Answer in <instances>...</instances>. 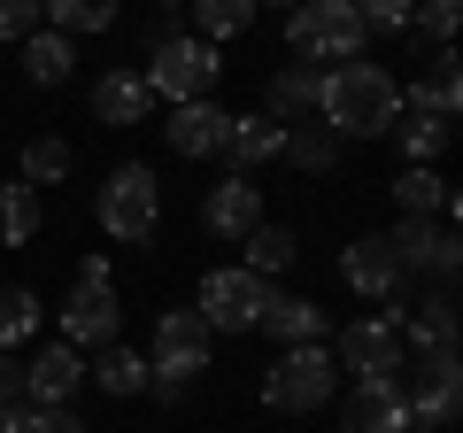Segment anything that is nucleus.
<instances>
[{
    "mask_svg": "<svg viewBox=\"0 0 463 433\" xmlns=\"http://www.w3.org/2000/svg\"><path fill=\"white\" fill-rule=\"evenodd\" d=\"M386 248H394L402 271H425L440 286H456V271H463V240H456L448 216H394L386 225Z\"/></svg>",
    "mask_w": 463,
    "mask_h": 433,
    "instance_id": "10",
    "label": "nucleus"
},
{
    "mask_svg": "<svg viewBox=\"0 0 463 433\" xmlns=\"http://www.w3.org/2000/svg\"><path fill=\"white\" fill-rule=\"evenodd\" d=\"M224 117L232 109H216V101H178L170 109V155H185V163H216V148H224Z\"/></svg>",
    "mask_w": 463,
    "mask_h": 433,
    "instance_id": "17",
    "label": "nucleus"
},
{
    "mask_svg": "<svg viewBox=\"0 0 463 433\" xmlns=\"http://www.w3.org/2000/svg\"><path fill=\"white\" fill-rule=\"evenodd\" d=\"M70 163H78V155H70V140L39 132V140H24V170H16V178H24V186H62Z\"/></svg>",
    "mask_w": 463,
    "mask_h": 433,
    "instance_id": "32",
    "label": "nucleus"
},
{
    "mask_svg": "<svg viewBox=\"0 0 463 433\" xmlns=\"http://www.w3.org/2000/svg\"><path fill=\"white\" fill-rule=\"evenodd\" d=\"M340 395V364H332L325 341H301V349H279V364L263 371V410L270 418H309Z\"/></svg>",
    "mask_w": 463,
    "mask_h": 433,
    "instance_id": "3",
    "label": "nucleus"
},
{
    "mask_svg": "<svg viewBox=\"0 0 463 433\" xmlns=\"http://www.w3.org/2000/svg\"><path fill=\"white\" fill-rule=\"evenodd\" d=\"M39 24H47V16H39V0H0V47H24Z\"/></svg>",
    "mask_w": 463,
    "mask_h": 433,
    "instance_id": "35",
    "label": "nucleus"
},
{
    "mask_svg": "<svg viewBox=\"0 0 463 433\" xmlns=\"http://www.w3.org/2000/svg\"><path fill=\"white\" fill-rule=\"evenodd\" d=\"M39 325H47V310H39L32 286H0V349H24V341H39Z\"/></svg>",
    "mask_w": 463,
    "mask_h": 433,
    "instance_id": "30",
    "label": "nucleus"
},
{
    "mask_svg": "<svg viewBox=\"0 0 463 433\" xmlns=\"http://www.w3.org/2000/svg\"><path fill=\"white\" fill-rule=\"evenodd\" d=\"M93 216H100V233H109L116 248H147L155 225H163V186H155V163H116L109 178H100V194H93Z\"/></svg>",
    "mask_w": 463,
    "mask_h": 433,
    "instance_id": "2",
    "label": "nucleus"
},
{
    "mask_svg": "<svg viewBox=\"0 0 463 433\" xmlns=\"http://www.w3.org/2000/svg\"><path fill=\"white\" fill-rule=\"evenodd\" d=\"M24 78H32V85H47V93H54V85H70V78H78V47H70V32L39 24V32L24 39Z\"/></svg>",
    "mask_w": 463,
    "mask_h": 433,
    "instance_id": "24",
    "label": "nucleus"
},
{
    "mask_svg": "<svg viewBox=\"0 0 463 433\" xmlns=\"http://www.w3.org/2000/svg\"><path fill=\"white\" fill-rule=\"evenodd\" d=\"M255 333H270L279 349H301V341H325L332 333V317H325V302H309V294H270V310H263Z\"/></svg>",
    "mask_w": 463,
    "mask_h": 433,
    "instance_id": "20",
    "label": "nucleus"
},
{
    "mask_svg": "<svg viewBox=\"0 0 463 433\" xmlns=\"http://www.w3.org/2000/svg\"><path fill=\"white\" fill-rule=\"evenodd\" d=\"M139 78H147L155 101H170V109H178V101H209L216 78H224V63H216L209 39H178V32H170L163 47H147V70H139Z\"/></svg>",
    "mask_w": 463,
    "mask_h": 433,
    "instance_id": "7",
    "label": "nucleus"
},
{
    "mask_svg": "<svg viewBox=\"0 0 463 433\" xmlns=\"http://www.w3.org/2000/svg\"><path fill=\"white\" fill-rule=\"evenodd\" d=\"M402 101H417V109H432V117H456V101H463L456 54H448V47H432V70L417 78V93H402Z\"/></svg>",
    "mask_w": 463,
    "mask_h": 433,
    "instance_id": "29",
    "label": "nucleus"
},
{
    "mask_svg": "<svg viewBox=\"0 0 463 433\" xmlns=\"http://www.w3.org/2000/svg\"><path fill=\"white\" fill-rule=\"evenodd\" d=\"M155 8H163V16H178V8H185V0H155Z\"/></svg>",
    "mask_w": 463,
    "mask_h": 433,
    "instance_id": "38",
    "label": "nucleus"
},
{
    "mask_svg": "<svg viewBox=\"0 0 463 433\" xmlns=\"http://www.w3.org/2000/svg\"><path fill=\"white\" fill-rule=\"evenodd\" d=\"M279 163H294V170H309V178H325V170L340 163V140H332L325 124H286V148H279Z\"/></svg>",
    "mask_w": 463,
    "mask_h": 433,
    "instance_id": "28",
    "label": "nucleus"
},
{
    "mask_svg": "<svg viewBox=\"0 0 463 433\" xmlns=\"http://www.w3.org/2000/svg\"><path fill=\"white\" fill-rule=\"evenodd\" d=\"M201 225H209L216 240H248L255 225H263V186L240 178V170H232V178H216L209 194H201Z\"/></svg>",
    "mask_w": 463,
    "mask_h": 433,
    "instance_id": "14",
    "label": "nucleus"
},
{
    "mask_svg": "<svg viewBox=\"0 0 463 433\" xmlns=\"http://www.w3.org/2000/svg\"><path fill=\"white\" fill-rule=\"evenodd\" d=\"M93 117H100V124H116V132H124V124H147V117H155L147 78H139V70H109V78L93 85Z\"/></svg>",
    "mask_w": 463,
    "mask_h": 433,
    "instance_id": "21",
    "label": "nucleus"
},
{
    "mask_svg": "<svg viewBox=\"0 0 463 433\" xmlns=\"http://www.w3.org/2000/svg\"><path fill=\"white\" fill-rule=\"evenodd\" d=\"M209 349H216V333L201 325V310H163L155 317V341H147V380L194 387L209 371Z\"/></svg>",
    "mask_w": 463,
    "mask_h": 433,
    "instance_id": "9",
    "label": "nucleus"
},
{
    "mask_svg": "<svg viewBox=\"0 0 463 433\" xmlns=\"http://www.w3.org/2000/svg\"><path fill=\"white\" fill-rule=\"evenodd\" d=\"M185 16H194V39H209V47H224V39L255 32V0H185Z\"/></svg>",
    "mask_w": 463,
    "mask_h": 433,
    "instance_id": "26",
    "label": "nucleus"
},
{
    "mask_svg": "<svg viewBox=\"0 0 463 433\" xmlns=\"http://www.w3.org/2000/svg\"><path fill=\"white\" fill-rule=\"evenodd\" d=\"M85 387V356L70 349V341H47V349L24 364V402L32 410H47V402H70Z\"/></svg>",
    "mask_w": 463,
    "mask_h": 433,
    "instance_id": "16",
    "label": "nucleus"
},
{
    "mask_svg": "<svg viewBox=\"0 0 463 433\" xmlns=\"http://www.w3.org/2000/svg\"><path fill=\"white\" fill-rule=\"evenodd\" d=\"M332 364L355 371V380H386V371H402V364H410V356H402V325H394V317H355V325H340Z\"/></svg>",
    "mask_w": 463,
    "mask_h": 433,
    "instance_id": "11",
    "label": "nucleus"
},
{
    "mask_svg": "<svg viewBox=\"0 0 463 433\" xmlns=\"http://www.w3.org/2000/svg\"><path fill=\"white\" fill-rule=\"evenodd\" d=\"M255 8H301V0H255Z\"/></svg>",
    "mask_w": 463,
    "mask_h": 433,
    "instance_id": "39",
    "label": "nucleus"
},
{
    "mask_svg": "<svg viewBox=\"0 0 463 433\" xmlns=\"http://www.w3.org/2000/svg\"><path fill=\"white\" fill-rule=\"evenodd\" d=\"M402 402H410V433H448L463 410V371H456V349H432L417 356V371L402 364Z\"/></svg>",
    "mask_w": 463,
    "mask_h": 433,
    "instance_id": "8",
    "label": "nucleus"
},
{
    "mask_svg": "<svg viewBox=\"0 0 463 433\" xmlns=\"http://www.w3.org/2000/svg\"><path fill=\"white\" fill-rule=\"evenodd\" d=\"M340 433H410L402 371H386V380H355V395L340 402Z\"/></svg>",
    "mask_w": 463,
    "mask_h": 433,
    "instance_id": "13",
    "label": "nucleus"
},
{
    "mask_svg": "<svg viewBox=\"0 0 463 433\" xmlns=\"http://www.w3.org/2000/svg\"><path fill=\"white\" fill-rule=\"evenodd\" d=\"M85 380H93L109 402H132V395H147V349H124V341H109V349H93Z\"/></svg>",
    "mask_w": 463,
    "mask_h": 433,
    "instance_id": "22",
    "label": "nucleus"
},
{
    "mask_svg": "<svg viewBox=\"0 0 463 433\" xmlns=\"http://www.w3.org/2000/svg\"><path fill=\"white\" fill-rule=\"evenodd\" d=\"M286 47L301 54V63H355V54L371 47L364 16L347 8V0H301V8H286Z\"/></svg>",
    "mask_w": 463,
    "mask_h": 433,
    "instance_id": "4",
    "label": "nucleus"
},
{
    "mask_svg": "<svg viewBox=\"0 0 463 433\" xmlns=\"http://www.w3.org/2000/svg\"><path fill=\"white\" fill-rule=\"evenodd\" d=\"M317 93H325V70L286 63V70H270V85H263V117L270 124H301V117H317Z\"/></svg>",
    "mask_w": 463,
    "mask_h": 433,
    "instance_id": "18",
    "label": "nucleus"
},
{
    "mask_svg": "<svg viewBox=\"0 0 463 433\" xmlns=\"http://www.w3.org/2000/svg\"><path fill=\"white\" fill-rule=\"evenodd\" d=\"M402 279H410V271L394 264L386 233H355V240L340 248V286H347V294H364V302H394V294H402Z\"/></svg>",
    "mask_w": 463,
    "mask_h": 433,
    "instance_id": "12",
    "label": "nucleus"
},
{
    "mask_svg": "<svg viewBox=\"0 0 463 433\" xmlns=\"http://www.w3.org/2000/svg\"><path fill=\"white\" fill-rule=\"evenodd\" d=\"M116 8H124V0H39V16L54 24V32H109L116 24Z\"/></svg>",
    "mask_w": 463,
    "mask_h": 433,
    "instance_id": "31",
    "label": "nucleus"
},
{
    "mask_svg": "<svg viewBox=\"0 0 463 433\" xmlns=\"http://www.w3.org/2000/svg\"><path fill=\"white\" fill-rule=\"evenodd\" d=\"M116 325H124L116 271H109V255H85L78 279H70V294H62V341H70V349H109Z\"/></svg>",
    "mask_w": 463,
    "mask_h": 433,
    "instance_id": "5",
    "label": "nucleus"
},
{
    "mask_svg": "<svg viewBox=\"0 0 463 433\" xmlns=\"http://www.w3.org/2000/svg\"><path fill=\"white\" fill-rule=\"evenodd\" d=\"M270 294H279V279H255L248 264H224V271H209V279H201L194 310H201V325H209V333H255V325H263V310H270Z\"/></svg>",
    "mask_w": 463,
    "mask_h": 433,
    "instance_id": "6",
    "label": "nucleus"
},
{
    "mask_svg": "<svg viewBox=\"0 0 463 433\" xmlns=\"http://www.w3.org/2000/svg\"><path fill=\"white\" fill-rule=\"evenodd\" d=\"M47 233V194L24 178L0 186V248H32V240Z\"/></svg>",
    "mask_w": 463,
    "mask_h": 433,
    "instance_id": "23",
    "label": "nucleus"
},
{
    "mask_svg": "<svg viewBox=\"0 0 463 433\" xmlns=\"http://www.w3.org/2000/svg\"><path fill=\"white\" fill-rule=\"evenodd\" d=\"M279 148H286V124H270L263 109H248V117H224V163L240 170V178H255V170H270L279 163Z\"/></svg>",
    "mask_w": 463,
    "mask_h": 433,
    "instance_id": "15",
    "label": "nucleus"
},
{
    "mask_svg": "<svg viewBox=\"0 0 463 433\" xmlns=\"http://www.w3.org/2000/svg\"><path fill=\"white\" fill-rule=\"evenodd\" d=\"M16 426H24V402H16V395H0V433H16Z\"/></svg>",
    "mask_w": 463,
    "mask_h": 433,
    "instance_id": "37",
    "label": "nucleus"
},
{
    "mask_svg": "<svg viewBox=\"0 0 463 433\" xmlns=\"http://www.w3.org/2000/svg\"><path fill=\"white\" fill-rule=\"evenodd\" d=\"M402 117V78L386 63H371V54H355V63H332L325 70V93H317V124H325L332 140H386Z\"/></svg>",
    "mask_w": 463,
    "mask_h": 433,
    "instance_id": "1",
    "label": "nucleus"
},
{
    "mask_svg": "<svg viewBox=\"0 0 463 433\" xmlns=\"http://www.w3.org/2000/svg\"><path fill=\"white\" fill-rule=\"evenodd\" d=\"M240 248H248V271H255V279H279V271H294V264H301V240H294V225H270V216L255 225L248 240H240Z\"/></svg>",
    "mask_w": 463,
    "mask_h": 433,
    "instance_id": "27",
    "label": "nucleus"
},
{
    "mask_svg": "<svg viewBox=\"0 0 463 433\" xmlns=\"http://www.w3.org/2000/svg\"><path fill=\"white\" fill-rule=\"evenodd\" d=\"M394 209H402V216H456V186H448L432 163H402Z\"/></svg>",
    "mask_w": 463,
    "mask_h": 433,
    "instance_id": "25",
    "label": "nucleus"
},
{
    "mask_svg": "<svg viewBox=\"0 0 463 433\" xmlns=\"http://www.w3.org/2000/svg\"><path fill=\"white\" fill-rule=\"evenodd\" d=\"M456 24H463V0H410V39L425 32L432 47H448V39H456Z\"/></svg>",
    "mask_w": 463,
    "mask_h": 433,
    "instance_id": "33",
    "label": "nucleus"
},
{
    "mask_svg": "<svg viewBox=\"0 0 463 433\" xmlns=\"http://www.w3.org/2000/svg\"><path fill=\"white\" fill-rule=\"evenodd\" d=\"M394 155L402 163H440L448 140H456V117H432V109H417V101H402V117H394Z\"/></svg>",
    "mask_w": 463,
    "mask_h": 433,
    "instance_id": "19",
    "label": "nucleus"
},
{
    "mask_svg": "<svg viewBox=\"0 0 463 433\" xmlns=\"http://www.w3.org/2000/svg\"><path fill=\"white\" fill-rule=\"evenodd\" d=\"M355 16H364V32L379 39V32H410V0H347Z\"/></svg>",
    "mask_w": 463,
    "mask_h": 433,
    "instance_id": "34",
    "label": "nucleus"
},
{
    "mask_svg": "<svg viewBox=\"0 0 463 433\" xmlns=\"http://www.w3.org/2000/svg\"><path fill=\"white\" fill-rule=\"evenodd\" d=\"M16 433H85V418L70 410V402H47V410L24 402V426H16Z\"/></svg>",
    "mask_w": 463,
    "mask_h": 433,
    "instance_id": "36",
    "label": "nucleus"
}]
</instances>
